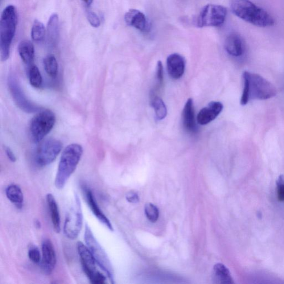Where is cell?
I'll list each match as a JSON object with an SVG mask.
<instances>
[{"label":"cell","instance_id":"6da1fadb","mask_svg":"<svg viewBox=\"0 0 284 284\" xmlns=\"http://www.w3.org/2000/svg\"><path fill=\"white\" fill-rule=\"evenodd\" d=\"M244 88L240 104L245 106L252 100H265L277 94L275 86L258 74L245 71L242 75Z\"/></svg>","mask_w":284,"mask_h":284},{"label":"cell","instance_id":"7a4b0ae2","mask_svg":"<svg viewBox=\"0 0 284 284\" xmlns=\"http://www.w3.org/2000/svg\"><path fill=\"white\" fill-rule=\"evenodd\" d=\"M230 7L233 14L253 25L261 27L274 25L272 16L250 0H230Z\"/></svg>","mask_w":284,"mask_h":284},{"label":"cell","instance_id":"3957f363","mask_svg":"<svg viewBox=\"0 0 284 284\" xmlns=\"http://www.w3.org/2000/svg\"><path fill=\"white\" fill-rule=\"evenodd\" d=\"M82 154L83 148L79 144L73 143L65 148L60 160L55 177L57 189H63L67 181L76 170Z\"/></svg>","mask_w":284,"mask_h":284},{"label":"cell","instance_id":"277c9868","mask_svg":"<svg viewBox=\"0 0 284 284\" xmlns=\"http://www.w3.org/2000/svg\"><path fill=\"white\" fill-rule=\"evenodd\" d=\"M77 250L82 268L90 283L104 284L109 281L110 283H114L112 276L99 264L87 245L81 241H78Z\"/></svg>","mask_w":284,"mask_h":284},{"label":"cell","instance_id":"5b68a950","mask_svg":"<svg viewBox=\"0 0 284 284\" xmlns=\"http://www.w3.org/2000/svg\"><path fill=\"white\" fill-rule=\"evenodd\" d=\"M18 20L17 10L14 5L7 6L4 9L0 20V52L2 61H6L10 56Z\"/></svg>","mask_w":284,"mask_h":284},{"label":"cell","instance_id":"8992f818","mask_svg":"<svg viewBox=\"0 0 284 284\" xmlns=\"http://www.w3.org/2000/svg\"><path fill=\"white\" fill-rule=\"evenodd\" d=\"M56 122L54 113L49 109H41L31 119L29 131L33 141L39 143L50 132Z\"/></svg>","mask_w":284,"mask_h":284},{"label":"cell","instance_id":"52a82bcc","mask_svg":"<svg viewBox=\"0 0 284 284\" xmlns=\"http://www.w3.org/2000/svg\"><path fill=\"white\" fill-rule=\"evenodd\" d=\"M227 15V10L223 6L208 4L202 8L197 19L198 27H219L223 24Z\"/></svg>","mask_w":284,"mask_h":284},{"label":"cell","instance_id":"ba28073f","mask_svg":"<svg viewBox=\"0 0 284 284\" xmlns=\"http://www.w3.org/2000/svg\"><path fill=\"white\" fill-rule=\"evenodd\" d=\"M83 226V214H82L81 200L77 195L75 196V202L66 217L64 232L69 240H75L79 237Z\"/></svg>","mask_w":284,"mask_h":284},{"label":"cell","instance_id":"9c48e42d","mask_svg":"<svg viewBox=\"0 0 284 284\" xmlns=\"http://www.w3.org/2000/svg\"><path fill=\"white\" fill-rule=\"evenodd\" d=\"M63 144L59 140L49 138L44 140L37 148L35 160L40 167H45L54 162L60 154Z\"/></svg>","mask_w":284,"mask_h":284},{"label":"cell","instance_id":"30bf717a","mask_svg":"<svg viewBox=\"0 0 284 284\" xmlns=\"http://www.w3.org/2000/svg\"><path fill=\"white\" fill-rule=\"evenodd\" d=\"M8 86L15 104L24 112L28 113H35L42 109L41 106L28 100L14 76L10 75L8 78Z\"/></svg>","mask_w":284,"mask_h":284},{"label":"cell","instance_id":"8fae6325","mask_svg":"<svg viewBox=\"0 0 284 284\" xmlns=\"http://www.w3.org/2000/svg\"><path fill=\"white\" fill-rule=\"evenodd\" d=\"M84 238L86 245L99 264L113 277L112 267L108 255L94 236L91 229L87 224L86 225Z\"/></svg>","mask_w":284,"mask_h":284},{"label":"cell","instance_id":"7c38bea8","mask_svg":"<svg viewBox=\"0 0 284 284\" xmlns=\"http://www.w3.org/2000/svg\"><path fill=\"white\" fill-rule=\"evenodd\" d=\"M42 258L40 264L45 274L50 275L57 264V256L55 247L49 239H44L42 242Z\"/></svg>","mask_w":284,"mask_h":284},{"label":"cell","instance_id":"4fadbf2b","mask_svg":"<svg viewBox=\"0 0 284 284\" xmlns=\"http://www.w3.org/2000/svg\"><path fill=\"white\" fill-rule=\"evenodd\" d=\"M125 22L127 25L136 28L143 32H147L151 29V23L145 14L136 9H131L126 12L125 16Z\"/></svg>","mask_w":284,"mask_h":284},{"label":"cell","instance_id":"5bb4252c","mask_svg":"<svg viewBox=\"0 0 284 284\" xmlns=\"http://www.w3.org/2000/svg\"><path fill=\"white\" fill-rule=\"evenodd\" d=\"M223 105L220 102H211L208 106L201 109L197 116V122L200 125H206L211 123L223 110Z\"/></svg>","mask_w":284,"mask_h":284},{"label":"cell","instance_id":"9a60e30c","mask_svg":"<svg viewBox=\"0 0 284 284\" xmlns=\"http://www.w3.org/2000/svg\"><path fill=\"white\" fill-rule=\"evenodd\" d=\"M167 67L170 77L172 79L178 80L183 75L186 68V61L183 56L178 53H174L168 56Z\"/></svg>","mask_w":284,"mask_h":284},{"label":"cell","instance_id":"2e32d148","mask_svg":"<svg viewBox=\"0 0 284 284\" xmlns=\"http://www.w3.org/2000/svg\"><path fill=\"white\" fill-rule=\"evenodd\" d=\"M84 192H85L86 201H87L88 207L94 216L96 217L97 219L101 223L105 225L110 231L113 232V228L112 224H111L108 218L105 216L104 212L102 211V210L99 207L92 191L89 188L86 187L84 189Z\"/></svg>","mask_w":284,"mask_h":284},{"label":"cell","instance_id":"e0dca14e","mask_svg":"<svg viewBox=\"0 0 284 284\" xmlns=\"http://www.w3.org/2000/svg\"><path fill=\"white\" fill-rule=\"evenodd\" d=\"M182 122L185 130L189 133L197 131L195 121L194 104L192 98H189L185 105L182 112Z\"/></svg>","mask_w":284,"mask_h":284},{"label":"cell","instance_id":"ac0fdd59","mask_svg":"<svg viewBox=\"0 0 284 284\" xmlns=\"http://www.w3.org/2000/svg\"><path fill=\"white\" fill-rule=\"evenodd\" d=\"M224 47L228 54L234 57L240 56L244 52L243 41L241 37L235 33L230 34L226 38Z\"/></svg>","mask_w":284,"mask_h":284},{"label":"cell","instance_id":"d6986e66","mask_svg":"<svg viewBox=\"0 0 284 284\" xmlns=\"http://www.w3.org/2000/svg\"><path fill=\"white\" fill-rule=\"evenodd\" d=\"M46 201L53 229H54L55 232L59 233L61 230V226L58 204L57 203L55 197L51 193H48L47 195Z\"/></svg>","mask_w":284,"mask_h":284},{"label":"cell","instance_id":"ffe728a7","mask_svg":"<svg viewBox=\"0 0 284 284\" xmlns=\"http://www.w3.org/2000/svg\"><path fill=\"white\" fill-rule=\"evenodd\" d=\"M7 199L18 209L23 208L24 196L22 188L17 184H12L6 189Z\"/></svg>","mask_w":284,"mask_h":284},{"label":"cell","instance_id":"44dd1931","mask_svg":"<svg viewBox=\"0 0 284 284\" xmlns=\"http://www.w3.org/2000/svg\"><path fill=\"white\" fill-rule=\"evenodd\" d=\"M18 51L24 64L27 65L32 64L35 58V48L30 41H22L19 44Z\"/></svg>","mask_w":284,"mask_h":284},{"label":"cell","instance_id":"7402d4cb","mask_svg":"<svg viewBox=\"0 0 284 284\" xmlns=\"http://www.w3.org/2000/svg\"><path fill=\"white\" fill-rule=\"evenodd\" d=\"M214 275L218 283L233 284V279L229 269L223 264L218 263L214 266Z\"/></svg>","mask_w":284,"mask_h":284},{"label":"cell","instance_id":"603a6c76","mask_svg":"<svg viewBox=\"0 0 284 284\" xmlns=\"http://www.w3.org/2000/svg\"><path fill=\"white\" fill-rule=\"evenodd\" d=\"M151 105L153 108L156 118L158 120H162L167 115V109L165 104L159 97L155 94H151Z\"/></svg>","mask_w":284,"mask_h":284},{"label":"cell","instance_id":"cb8c5ba5","mask_svg":"<svg viewBox=\"0 0 284 284\" xmlns=\"http://www.w3.org/2000/svg\"><path fill=\"white\" fill-rule=\"evenodd\" d=\"M48 38L52 43H55L59 35V15L52 14L49 17L47 23Z\"/></svg>","mask_w":284,"mask_h":284},{"label":"cell","instance_id":"d4e9b609","mask_svg":"<svg viewBox=\"0 0 284 284\" xmlns=\"http://www.w3.org/2000/svg\"><path fill=\"white\" fill-rule=\"evenodd\" d=\"M44 67L47 75L53 79L56 77L58 73V63L55 57L49 55L45 57L44 61Z\"/></svg>","mask_w":284,"mask_h":284},{"label":"cell","instance_id":"484cf974","mask_svg":"<svg viewBox=\"0 0 284 284\" xmlns=\"http://www.w3.org/2000/svg\"><path fill=\"white\" fill-rule=\"evenodd\" d=\"M31 37L35 42L40 43L43 41L46 35V28L44 24L38 20H35L31 28Z\"/></svg>","mask_w":284,"mask_h":284},{"label":"cell","instance_id":"4316f807","mask_svg":"<svg viewBox=\"0 0 284 284\" xmlns=\"http://www.w3.org/2000/svg\"><path fill=\"white\" fill-rule=\"evenodd\" d=\"M30 84L35 88H40L43 84V77L39 69L36 66L33 65L29 71Z\"/></svg>","mask_w":284,"mask_h":284},{"label":"cell","instance_id":"83f0119b","mask_svg":"<svg viewBox=\"0 0 284 284\" xmlns=\"http://www.w3.org/2000/svg\"><path fill=\"white\" fill-rule=\"evenodd\" d=\"M145 212L147 219L152 223H155L158 220L159 212L155 205L152 203L147 204L145 206Z\"/></svg>","mask_w":284,"mask_h":284},{"label":"cell","instance_id":"f1b7e54d","mask_svg":"<svg viewBox=\"0 0 284 284\" xmlns=\"http://www.w3.org/2000/svg\"><path fill=\"white\" fill-rule=\"evenodd\" d=\"M28 256L30 260L35 264H40L41 261V254L38 247L31 246L28 251Z\"/></svg>","mask_w":284,"mask_h":284},{"label":"cell","instance_id":"f546056e","mask_svg":"<svg viewBox=\"0 0 284 284\" xmlns=\"http://www.w3.org/2000/svg\"><path fill=\"white\" fill-rule=\"evenodd\" d=\"M86 15H87V19L90 25L95 28L100 26L101 20L96 13L89 9H87Z\"/></svg>","mask_w":284,"mask_h":284},{"label":"cell","instance_id":"4dcf8cb0","mask_svg":"<svg viewBox=\"0 0 284 284\" xmlns=\"http://www.w3.org/2000/svg\"><path fill=\"white\" fill-rule=\"evenodd\" d=\"M277 188L278 200L284 202V175L279 176L277 180Z\"/></svg>","mask_w":284,"mask_h":284},{"label":"cell","instance_id":"1f68e13d","mask_svg":"<svg viewBox=\"0 0 284 284\" xmlns=\"http://www.w3.org/2000/svg\"><path fill=\"white\" fill-rule=\"evenodd\" d=\"M156 79L157 83V88L162 87L164 82V72L163 64L160 61L158 62L156 70Z\"/></svg>","mask_w":284,"mask_h":284},{"label":"cell","instance_id":"d6a6232c","mask_svg":"<svg viewBox=\"0 0 284 284\" xmlns=\"http://www.w3.org/2000/svg\"><path fill=\"white\" fill-rule=\"evenodd\" d=\"M126 199L129 202L131 203H137L139 201L137 193L133 191H131L127 193Z\"/></svg>","mask_w":284,"mask_h":284},{"label":"cell","instance_id":"836d02e7","mask_svg":"<svg viewBox=\"0 0 284 284\" xmlns=\"http://www.w3.org/2000/svg\"><path fill=\"white\" fill-rule=\"evenodd\" d=\"M5 150L7 157L10 159V161L15 162L16 161V157L14 152L8 147H5Z\"/></svg>","mask_w":284,"mask_h":284},{"label":"cell","instance_id":"e575fe53","mask_svg":"<svg viewBox=\"0 0 284 284\" xmlns=\"http://www.w3.org/2000/svg\"><path fill=\"white\" fill-rule=\"evenodd\" d=\"M82 1L84 3L86 7L89 8L91 5L93 0H82Z\"/></svg>","mask_w":284,"mask_h":284},{"label":"cell","instance_id":"d590c367","mask_svg":"<svg viewBox=\"0 0 284 284\" xmlns=\"http://www.w3.org/2000/svg\"><path fill=\"white\" fill-rule=\"evenodd\" d=\"M35 226L37 228L40 229L41 226V224L39 220H36L35 222Z\"/></svg>","mask_w":284,"mask_h":284}]
</instances>
